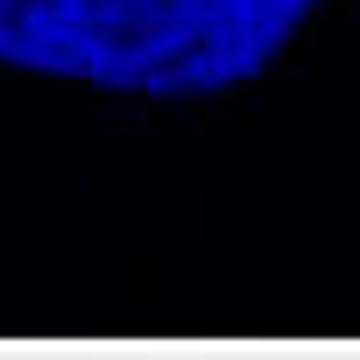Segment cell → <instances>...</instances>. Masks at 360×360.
Returning <instances> with one entry per match:
<instances>
[{"mask_svg":"<svg viewBox=\"0 0 360 360\" xmlns=\"http://www.w3.org/2000/svg\"><path fill=\"white\" fill-rule=\"evenodd\" d=\"M311 0H0V57L134 92H205L269 64Z\"/></svg>","mask_w":360,"mask_h":360,"instance_id":"6da1fadb","label":"cell"}]
</instances>
